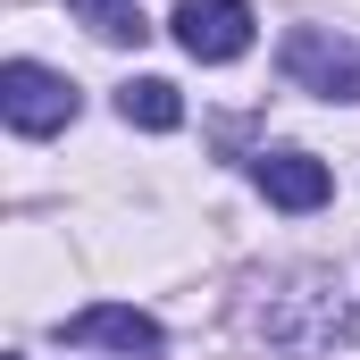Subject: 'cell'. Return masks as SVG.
Segmentation results:
<instances>
[{"label": "cell", "instance_id": "cell-1", "mask_svg": "<svg viewBox=\"0 0 360 360\" xmlns=\"http://www.w3.org/2000/svg\"><path fill=\"white\" fill-rule=\"evenodd\" d=\"M243 335L269 344L276 360H319L335 344H352V302L335 269H285L269 285H252L243 302Z\"/></svg>", "mask_w": 360, "mask_h": 360}, {"label": "cell", "instance_id": "cell-2", "mask_svg": "<svg viewBox=\"0 0 360 360\" xmlns=\"http://www.w3.org/2000/svg\"><path fill=\"white\" fill-rule=\"evenodd\" d=\"M285 76L319 101H360V42L335 25H293L285 34Z\"/></svg>", "mask_w": 360, "mask_h": 360}, {"label": "cell", "instance_id": "cell-3", "mask_svg": "<svg viewBox=\"0 0 360 360\" xmlns=\"http://www.w3.org/2000/svg\"><path fill=\"white\" fill-rule=\"evenodd\" d=\"M0 117H8L17 134H59V126L76 117V84L51 76V68H34V59H8V68H0Z\"/></svg>", "mask_w": 360, "mask_h": 360}, {"label": "cell", "instance_id": "cell-4", "mask_svg": "<svg viewBox=\"0 0 360 360\" xmlns=\"http://www.w3.org/2000/svg\"><path fill=\"white\" fill-rule=\"evenodd\" d=\"M252 25H260V17H252L243 0H184L176 8V42L201 59V68L243 59V51H252Z\"/></svg>", "mask_w": 360, "mask_h": 360}, {"label": "cell", "instance_id": "cell-5", "mask_svg": "<svg viewBox=\"0 0 360 360\" xmlns=\"http://www.w3.org/2000/svg\"><path fill=\"white\" fill-rule=\"evenodd\" d=\"M68 344H92V352H160V319L134 310V302H92V310H68L59 319Z\"/></svg>", "mask_w": 360, "mask_h": 360}, {"label": "cell", "instance_id": "cell-6", "mask_svg": "<svg viewBox=\"0 0 360 360\" xmlns=\"http://www.w3.org/2000/svg\"><path fill=\"white\" fill-rule=\"evenodd\" d=\"M252 184L269 193L276 210H319V201L335 193V176H327V160H310V151H269V160L252 168Z\"/></svg>", "mask_w": 360, "mask_h": 360}, {"label": "cell", "instance_id": "cell-7", "mask_svg": "<svg viewBox=\"0 0 360 360\" xmlns=\"http://www.w3.org/2000/svg\"><path fill=\"white\" fill-rule=\"evenodd\" d=\"M117 117L143 126V134H176V126H184V101H176L168 76H134V84L117 92Z\"/></svg>", "mask_w": 360, "mask_h": 360}, {"label": "cell", "instance_id": "cell-8", "mask_svg": "<svg viewBox=\"0 0 360 360\" xmlns=\"http://www.w3.org/2000/svg\"><path fill=\"white\" fill-rule=\"evenodd\" d=\"M68 8L84 17V25H92V34H101V42H143V34H151L134 0H68Z\"/></svg>", "mask_w": 360, "mask_h": 360}]
</instances>
